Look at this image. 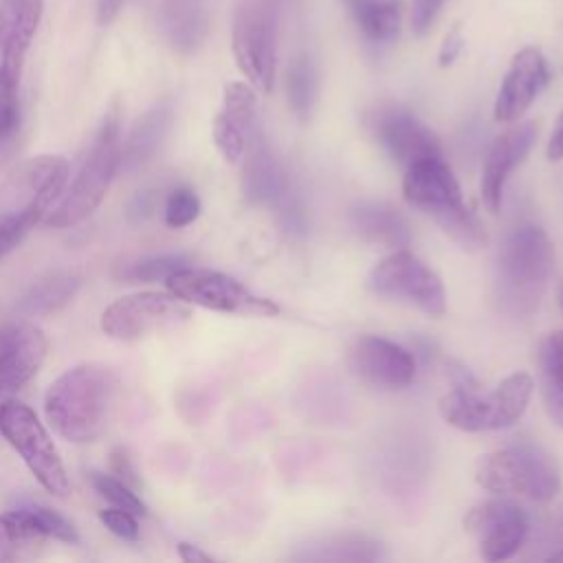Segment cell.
Returning a JSON list of instances; mask_svg holds the SVG:
<instances>
[{"label": "cell", "instance_id": "cell-6", "mask_svg": "<svg viewBox=\"0 0 563 563\" xmlns=\"http://www.w3.org/2000/svg\"><path fill=\"white\" fill-rule=\"evenodd\" d=\"M121 163V139H119V112L112 108L101 121L95 141L70 183L68 191L59 205L48 211L46 224L55 229H66L79 224L97 211L103 202L108 187Z\"/></svg>", "mask_w": 563, "mask_h": 563}, {"label": "cell", "instance_id": "cell-3", "mask_svg": "<svg viewBox=\"0 0 563 563\" xmlns=\"http://www.w3.org/2000/svg\"><path fill=\"white\" fill-rule=\"evenodd\" d=\"M554 249L548 233L534 224L515 229L501 244L495 262V292L512 317L537 310L552 273Z\"/></svg>", "mask_w": 563, "mask_h": 563}, {"label": "cell", "instance_id": "cell-2", "mask_svg": "<svg viewBox=\"0 0 563 563\" xmlns=\"http://www.w3.org/2000/svg\"><path fill=\"white\" fill-rule=\"evenodd\" d=\"M451 374L453 385L440 398L438 411L446 424L468 433L512 427L526 413L534 391V380L526 372L506 376L490 391H482L464 369Z\"/></svg>", "mask_w": 563, "mask_h": 563}, {"label": "cell", "instance_id": "cell-21", "mask_svg": "<svg viewBox=\"0 0 563 563\" xmlns=\"http://www.w3.org/2000/svg\"><path fill=\"white\" fill-rule=\"evenodd\" d=\"M209 29V0H163V31L178 53H194Z\"/></svg>", "mask_w": 563, "mask_h": 563}, {"label": "cell", "instance_id": "cell-16", "mask_svg": "<svg viewBox=\"0 0 563 563\" xmlns=\"http://www.w3.org/2000/svg\"><path fill=\"white\" fill-rule=\"evenodd\" d=\"M550 79V68L545 55L537 46H526L517 51L510 66L499 84L493 117L499 123L519 121L521 114L532 106L539 92Z\"/></svg>", "mask_w": 563, "mask_h": 563}, {"label": "cell", "instance_id": "cell-23", "mask_svg": "<svg viewBox=\"0 0 563 563\" xmlns=\"http://www.w3.org/2000/svg\"><path fill=\"white\" fill-rule=\"evenodd\" d=\"M352 227L369 242L383 246H407L411 242L407 220L391 207L385 205H361L350 213Z\"/></svg>", "mask_w": 563, "mask_h": 563}, {"label": "cell", "instance_id": "cell-40", "mask_svg": "<svg viewBox=\"0 0 563 563\" xmlns=\"http://www.w3.org/2000/svg\"><path fill=\"white\" fill-rule=\"evenodd\" d=\"M545 154H548L550 161H561L563 158V110L554 121V128H552L550 139H548Z\"/></svg>", "mask_w": 563, "mask_h": 563}, {"label": "cell", "instance_id": "cell-14", "mask_svg": "<svg viewBox=\"0 0 563 563\" xmlns=\"http://www.w3.org/2000/svg\"><path fill=\"white\" fill-rule=\"evenodd\" d=\"M46 347V336L35 323H0V400L13 396L37 374Z\"/></svg>", "mask_w": 563, "mask_h": 563}, {"label": "cell", "instance_id": "cell-8", "mask_svg": "<svg viewBox=\"0 0 563 563\" xmlns=\"http://www.w3.org/2000/svg\"><path fill=\"white\" fill-rule=\"evenodd\" d=\"M167 290L183 299L185 303L200 306L213 312L238 314V317H275L279 306L273 299L255 295L235 277L209 271L183 266L172 273L167 279Z\"/></svg>", "mask_w": 563, "mask_h": 563}, {"label": "cell", "instance_id": "cell-5", "mask_svg": "<svg viewBox=\"0 0 563 563\" xmlns=\"http://www.w3.org/2000/svg\"><path fill=\"white\" fill-rule=\"evenodd\" d=\"M556 457L534 442H517L479 457L475 482L490 495H515L530 501H550L561 490Z\"/></svg>", "mask_w": 563, "mask_h": 563}, {"label": "cell", "instance_id": "cell-35", "mask_svg": "<svg viewBox=\"0 0 563 563\" xmlns=\"http://www.w3.org/2000/svg\"><path fill=\"white\" fill-rule=\"evenodd\" d=\"M18 81L0 73V141L18 125Z\"/></svg>", "mask_w": 563, "mask_h": 563}, {"label": "cell", "instance_id": "cell-10", "mask_svg": "<svg viewBox=\"0 0 563 563\" xmlns=\"http://www.w3.org/2000/svg\"><path fill=\"white\" fill-rule=\"evenodd\" d=\"M367 288L380 297L407 301L429 317H442L446 295L442 279L407 249H396L372 266Z\"/></svg>", "mask_w": 563, "mask_h": 563}, {"label": "cell", "instance_id": "cell-29", "mask_svg": "<svg viewBox=\"0 0 563 563\" xmlns=\"http://www.w3.org/2000/svg\"><path fill=\"white\" fill-rule=\"evenodd\" d=\"M46 539L26 506L0 515V561H13Z\"/></svg>", "mask_w": 563, "mask_h": 563}, {"label": "cell", "instance_id": "cell-11", "mask_svg": "<svg viewBox=\"0 0 563 563\" xmlns=\"http://www.w3.org/2000/svg\"><path fill=\"white\" fill-rule=\"evenodd\" d=\"M191 308L172 292H134L112 301L101 314V330L119 341H139L152 332L189 321Z\"/></svg>", "mask_w": 563, "mask_h": 563}, {"label": "cell", "instance_id": "cell-1", "mask_svg": "<svg viewBox=\"0 0 563 563\" xmlns=\"http://www.w3.org/2000/svg\"><path fill=\"white\" fill-rule=\"evenodd\" d=\"M119 378L101 363H81L57 376L44 396L51 429L75 444L92 442L108 424Z\"/></svg>", "mask_w": 563, "mask_h": 563}, {"label": "cell", "instance_id": "cell-7", "mask_svg": "<svg viewBox=\"0 0 563 563\" xmlns=\"http://www.w3.org/2000/svg\"><path fill=\"white\" fill-rule=\"evenodd\" d=\"M279 0H240L233 13L231 48L246 81L271 92L277 68Z\"/></svg>", "mask_w": 563, "mask_h": 563}, {"label": "cell", "instance_id": "cell-20", "mask_svg": "<svg viewBox=\"0 0 563 563\" xmlns=\"http://www.w3.org/2000/svg\"><path fill=\"white\" fill-rule=\"evenodd\" d=\"M42 13L44 0H0V73L20 79Z\"/></svg>", "mask_w": 563, "mask_h": 563}, {"label": "cell", "instance_id": "cell-45", "mask_svg": "<svg viewBox=\"0 0 563 563\" xmlns=\"http://www.w3.org/2000/svg\"><path fill=\"white\" fill-rule=\"evenodd\" d=\"M559 303H561V310H563V284H561V288H559Z\"/></svg>", "mask_w": 563, "mask_h": 563}, {"label": "cell", "instance_id": "cell-38", "mask_svg": "<svg viewBox=\"0 0 563 563\" xmlns=\"http://www.w3.org/2000/svg\"><path fill=\"white\" fill-rule=\"evenodd\" d=\"M462 48H464V37H462V31H460V26H453V29L446 33V37H444V42H442V46H440V53H438V64H440L442 68L451 66V64H453V62L460 57Z\"/></svg>", "mask_w": 563, "mask_h": 563}, {"label": "cell", "instance_id": "cell-41", "mask_svg": "<svg viewBox=\"0 0 563 563\" xmlns=\"http://www.w3.org/2000/svg\"><path fill=\"white\" fill-rule=\"evenodd\" d=\"M125 0H97V22L101 26L114 22V18L121 13Z\"/></svg>", "mask_w": 563, "mask_h": 563}, {"label": "cell", "instance_id": "cell-34", "mask_svg": "<svg viewBox=\"0 0 563 563\" xmlns=\"http://www.w3.org/2000/svg\"><path fill=\"white\" fill-rule=\"evenodd\" d=\"M26 508L33 512V517L40 523L46 539H57V541H64V543H77L79 541L73 523L66 517H62L59 512H55V510H51L48 506H42V504H29Z\"/></svg>", "mask_w": 563, "mask_h": 563}, {"label": "cell", "instance_id": "cell-12", "mask_svg": "<svg viewBox=\"0 0 563 563\" xmlns=\"http://www.w3.org/2000/svg\"><path fill=\"white\" fill-rule=\"evenodd\" d=\"M464 532L477 543L482 559L506 561L512 559L530 534L528 515L508 499H486L473 506L464 517Z\"/></svg>", "mask_w": 563, "mask_h": 563}, {"label": "cell", "instance_id": "cell-33", "mask_svg": "<svg viewBox=\"0 0 563 563\" xmlns=\"http://www.w3.org/2000/svg\"><path fill=\"white\" fill-rule=\"evenodd\" d=\"M200 216V198L189 187L174 189L165 200V224L172 229H183Z\"/></svg>", "mask_w": 563, "mask_h": 563}, {"label": "cell", "instance_id": "cell-39", "mask_svg": "<svg viewBox=\"0 0 563 563\" xmlns=\"http://www.w3.org/2000/svg\"><path fill=\"white\" fill-rule=\"evenodd\" d=\"M110 464H112V475H117L119 479H123V482H125V484H130L132 488L139 484V479H136V475H134V468H132V464H130L128 455H125L121 449L112 451V460H110Z\"/></svg>", "mask_w": 563, "mask_h": 563}, {"label": "cell", "instance_id": "cell-15", "mask_svg": "<svg viewBox=\"0 0 563 563\" xmlns=\"http://www.w3.org/2000/svg\"><path fill=\"white\" fill-rule=\"evenodd\" d=\"M347 365L361 380L385 389L407 387L416 378L413 356L402 345L376 334L354 341Z\"/></svg>", "mask_w": 563, "mask_h": 563}, {"label": "cell", "instance_id": "cell-32", "mask_svg": "<svg viewBox=\"0 0 563 563\" xmlns=\"http://www.w3.org/2000/svg\"><path fill=\"white\" fill-rule=\"evenodd\" d=\"M40 220L42 216L33 211H0V260L9 255Z\"/></svg>", "mask_w": 563, "mask_h": 563}, {"label": "cell", "instance_id": "cell-19", "mask_svg": "<svg viewBox=\"0 0 563 563\" xmlns=\"http://www.w3.org/2000/svg\"><path fill=\"white\" fill-rule=\"evenodd\" d=\"M534 139H537L534 123L523 121L501 132L490 143L482 163V180H479L482 202L490 213H497L501 209L506 183L512 169L528 156Z\"/></svg>", "mask_w": 563, "mask_h": 563}, {"label": "cell", "instance_id": "cell-36", "mask_svg": "<svg viewBox=\"0 0 563 563\" xmlns=\"http://www.w3.org/2000/svg\"><path fill=\"white\" fill-rule=\"evenodd\" d=\"M99 521L117 537L125 539V541H134L139 539V521L136 515L123 510V508H108V510H99Z\"/></svg>", "mask_w": 563, "mask_h": 563}, {"label": "cell", "instance_id": "cell-17", "mask_svg": "<svg viewBox=\"0 0 563 563\" xmlns=\"http://www.w3.org/2000/svg\"><path fill=\"white\" fill-rule=\"evenodd\" d=\"M257 130L255 88L249 81H229L222 92V110L211 125L218 152L229 163H238Z\"/></svg>", "mask_w": 563, "mask_h": 563}, {"label": "cell", "instance_id": "cell-22", "mask_svg": "<svg viewBox=\"0 0 563 563\" xmlns=\"http://www.w3.org/2000/svg\"><path fill=\"white\" fill-rule=\"evenodd\" d=\"M174 119V110L167 101L152 106L141 114V119L130 130L125 143L121 145V163L123 169H136L147 163L161 143L165 141L169 125Z\"/></svg>", "mask_w": 563, "mask_h": 563}, {"label": "cell", "instance_id": "cell-13", "mask_svg": "<svg viewBox=\"0 0 563 563\" xmlns=\"http://www.w3.org/2000/svg\"><path fill=\"white\" fill-rule=\"evenodd\" d=\"M68 163L55 154H42L24 161L0 189V211L48 213L51 205L64 191Z\"/></svg>", "mask_w": 563, "mask_h": 563}, {"label": "cell", "instance_id": "cell-42", "mask_svg": "<svg viewBox=\"0 0 563 563\" xmlns=\"http://www.w3.org/2000/svg\"><path fill=\"white\" fill-rule=\"evenodd\" d=\"M150 213V194L143 191V194H136L130 205H128V216L130 220H143L145 216Z\"/></svg>", "mask_w": 563, "mask_h": 563}, {"label": "cell", "instance_id": "cell-27", "mask_svg": "<svg viewBox=\"0 0 563 563\" xmlns=\"http://www.w3.org/2000/svg\"><path fill=\"white\" fill-rule=\"evenodd\" d=\"M244 156H246L244 176H242L244 196L253 202L271 200L277 194V172H275V163L268 152V145L260 130L249 141Z\"/></svg>", "mask_w": 563, "mask_h": 563}, {"label": "cell", "instance_id": "cell-24", "mask_svg": "<svg viewBox=\"0 0 563 563\" xmlns=\"http://www.w3.org/2000/svg\"><path fill=\"white\" fill-rule=\"evenodd\" d=\"M541 396L550 420L563 429V330L550 332L539 347Z\"/></svg>", "mask_w": 563, "mask_h": 563}, {"label": "cell", "instance_id": "cell-44", "mask_svg": "<svg viewBox=\"0 0 563 563\" xmlns=\"http://www.w3.org/2000/svg\"><path fill=\"white\" fill-rule=\"evenodd\" d=\"M548 561H563V545H561L559 550L550 552V554H548Z\"/></svg>", "mask_w": 563, "mask_h": 563}, {"label": "cell", "instance_id": "cell-9", "mask_svg": "<svg viewBox=\"0 0 563 563\" xmlns=\"http://www.w3.org/2000/svg\"><path fill=\"white\" fill-rule=\"evenodd\" d=\"M0 433L51 495L66 497L70 493L62 457L31 407L15 400L0 402Z\"/></svg>", "mask_w": 563, "mask_h": 563}, {"label": "cell", "instance_id": "cell-37", "mask_svg": "<svg viewBox=\"0 0 563 563\" xmlns=\"http://www.w3.org/2000/svg\"><path fill=\"white\" fill-rule=\"evenodd\" d=\"M446 0H413L411 2V31L424 35L438 20Z\"/></svg>", "mask_w": 563, "mask_h": 563}, {"label": "cell", "instance_id": "cell-43", "mask_svg": "<svg viewBox=\"0 0 563 563\" xmlns=\"http://www.w3.org/2000/svg\"><path fill=\"white\" fill-rule=\"evenodd\" d=\"M178 556H180L183 561H187V563H207V561H213L211 554H207V552H202V550H198L196 545L185 543V541L178 543Z\"/></svg>", "mask_w": 563, "mask_h": 563}, {"label": "cell", "instance_id": "cell-28", "mask_svg": "<svg viewBox=\"0 0 563 563\" xmlns=\"http://www.w3.org/2000/svg\"><path fill=\"white\" fill-rule=\"evenodd\" d=\"M286 97L288 106L299 121H308L319 97L317 64L308 53L292 57L286 70Z\"/></svg>", "mask_w": 563, "mask_h": 563}, {"label": "cell", "instance_id": "cell-30", "mask_svg": "<svg viewBox=\"0 0 563 563\" xmlns=\"http://www.w3.org/2000/svg\"><path fill=\"white\" fill-rule=\"evenodd\" d=\"M90 484L92 488L106 499L110 501V506L114 508H123L136 517H143L147 512L143 499L134 493V488L130 484H125L123 479H119L117 475H108V473H99L92 471L90 473Z\"/></svg>", "mask_w": 563, "mask_h": 563}, {"label": "cell", "instance_id": "cell-26", "mask_svg": "<svg viewBox=\"0 0 563 563\" xmlns=\"http://www.w3.org/2000/svg\"><path fill=\"white\" fill-rule=\"evenodd\" d=\"M81 279L70 271H53L40 277L20 299V310L26 314H48L73 299Z\"/></svg>", "mask_w": 563, "mask_h": 563}, {"label": "cell", "instance_id": "cell-18", "mask_svg": "<svg viewBox=\"0 0 563 563\" xmlns=\"http://www.w3.org/2000/svg\"><path fill=\"white\" fill-rule=\"evenodd\" d=\"M369 125L387 154L405 167L420 158L442 154L438 136L405 108H378L372 114Z\"/></svg>", "mask_w": 563, "mask_h": 563}, {"label": "cell", "instance_id": "cell-4", "mask_svg": "<svg viewBox=\"0 0 563 563\" xmlns=\"http://www.w3.org/2000/svg\"><path fill=\"white\" fill-rule=\"evenodd\" d=\"M405 200L431 216L440 229L464 249H479L486 231L477 216L464 202L457 178L440 156H427L405 167Z\"/></svg>", "mask_w": 563, "mask_h": 563}, {"label": "cell", "instance_id": "cell-25", "mask_svg": "<svg viewBox=\"0 0 563 563\" xmlns=\"http://www.w3.org/2000/svg\"><path fill=\"white\" fill-rule=\"evenodd\" d=\"M358 31L374 44L391 42L400 31V0H347Z\"/></svg>", "mask_w": 563, "mask_h": 563}, {"label": "cell", "instance_id": "cell-31", "mask_svg": "<svg viewBox=\"0 0 563 563\" xmlns=\"http://www.w3.org/2000/svg\"><path fill=\"white\" fill-rule=\"evenodd\" d=\"M183 266H187V260L178 255L147 257L121 268L119 277L125 282H165L172 273H176Z\"/></svg>", "mask_w": 563, "mask_h": 563}]
</instances>
